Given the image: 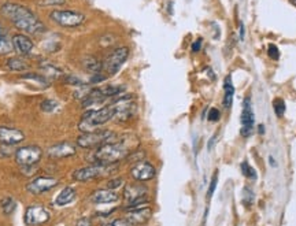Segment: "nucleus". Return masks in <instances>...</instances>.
Wrapping results in <instances>:
<instances>
[{
    "mask_svg": "<svg viewBox=\"0 0 296 226\" xmlns=\"http://www.w3.org/2000/svg\"><path fill=\"white\" fill-rule=\"evenodd\" d=\"M113 107L114 118L119 122H126L130 118H133L136 113L135 97L132 95H124L113 103Z\"/></svg>",
    "mask_w": 296,
    "mask_h": 226,
    "instance_id": "nucleus-6",
    "label": "nucleus"
},
{
    "mask_svg": "<svg viewBox=\"0 0 296 226\" xmlns=\"http://www.w3.org/2000/svg\"><path fill=\"white\" fill-rule=\"evenodd\" d=\"M130 176L135 178L139 183H146L150 181L156 176V170L154 165H151L150 162L141 161L139 163H135L130 169Z\"/></svg>",
    "mask_w": 296,
    "mask_h": 226,
    "instance_id": "nucleus-12",
    "label": "nucleus"
},
{
    "mask_svg": "<svg viewBox=\"0 0 296 226\" xmlns=\"http://www.w3.org/2000/svg\"><path fill=\"white\" fill-rule=\"evenodd\" d=\"M63 82H66V84H70V85H85V82L82 80H80V78H77V77H73V75H67V77H65L63 78Z\"/></svg>",
    "mask_w": 296,
    "mask_h": 226,
    "instance_id": "nucleus-34",
    "label": "nucleus"
},
{
    "mask_svg": "<svg viewBox=\"0 0 296 226\" xmlns=\"http://www.w3.org/2000/svg\"><path fill=\"white\" fill-rule=\"evenodd\" d=\"M217 184H218V170H216L214 174H213V177H211L210 187H209V191H207V199H211V196L214 195L217 188Z\"/></svg>",
    "mask_w": 296,
    "mask_h": 226,
    "instance_id": "nucleus-30",
    "label": "nucleus"
},
{
    "mask_svg": "<svg viewBox=\"0 0 296 226\" xmlns=\"http://www.w3.org/2000/svg\"><path fill=\"white\" fill-rule=\"evenodd\" d=\"M117 163L113 165H103V163H91L89 166L81 167L77 169L73 173V180L78 181V183H86V181H92L95 178L107 176L110 173L115 172Z\"/></svg>",
    "mask_w": 296,
    "mask_h": 226,
    "instance_id": "nucleus-5",
    "label": "nucleus"
},
{
    "mask_svg": "<svg viewBox=\"0 0 296 226\" xmlns=\"http://www.w3.org/2000/svg\"><path fill=\"white\" fill-rule=\"evenodd\" d=\"M207 118L211 122H217L218 119L221 118V113H220V110L218 108H210V111H209V115H207Z\"/></svg>",
    "mask_w": 296,
    "mask_h": 226,
    "instance_id": "nucleus-35",
    "label": "nucleus"
},
{
    "mask_svg": "<svg viewBox=\"0 0 296 226\" xmlns=\"http://www.w3.org/2000/svg\"><path fill=\"white\" fill-rule=\"evenodd\" d=\"M290 1H291L292 4H294V5H295V7H296V0H290Z\"/></svg>",
    "mask_w": 296,
    "mask_h": 226,
    "instance_id": "nucleus-44",
    "label": "nucleus"
},
{
    "mask_svg": "<svg viewBox=\"0 0 296 226\" xmlns=\"http://www.w3.org/2000/svg\"><path fill=\"white\" fill-rule=\"evenodd\" d=\"M124 86L121 85H107V86H103L100 88V91H102L103 96L106 97H113V96H118L121 95L122 92H124Z\"/></svg>",
    "mask_w": 296,
    "mask_h": 226,
    "instance_id": "nucleus-24",
    "label": "nucleus"
},
{
    "mask_svg": "<svg viewBox=\"0 0 296 226\" xmlns=\"http://www.w3.org/2000/svg\"><path fill=\"white\" fill-rule=\"evenodd\" d=\"M114 118V107L113 104H108L104 107L99 108V110H93V111H88L84 114V117L80 121L78 128L82 133H88V132H95L97 130L99 126H102L110 119Z\"/></svg>",
    "mask_w": 296,
    "mask_h": 226,
    "instance_id": "nucleus-3",
    "label": "nucleus"
},
{
    "mask_svg": "<svg viewBox=\"0 0 296 226\" xmlns=\"http://www.w3.org/2000/svg\"><path fill=\"white\" fill-rule=\"evenodd\" d=\"M242 173L244 177L247 178H251V180H257V173H255V170H254L253 167L250 166V163L248 162H243L242 163Z\"/></svg>",
    "mask_w": 296,
    "mask_h": 226,
    "instance_id": "nucleus-27",
    "label": "nucleus"
},
{
    "mask_svg": "<svg viewBox=\"0 0 296 226\" xmlns=\"http://www.w3.org/2000/svg\"><path fill=\"white\" fill-rule=\"evenodd\" d=\"M233 96H235V86L232 84L231 75H226L224 81V107L229 108L233 103Z\"/></svg>",
    "mask_w": 296,
    "mask_h": 226,
    "instance_id": "nucleus-20",
    "label": "nucleus"
},
{
    "mask_svg": "<svg viewBox=\"0 0 296 226\" xmlns=\"http://www.w3.org/2000/svg\"><path fill=\"white\" fill-rule=\"evenodd\" d=\"M75 199V189L71 187H66L62 192H60L56 199H55V205L56 206H66L71 203Z\"/></svg>",
    "mask_w": 296,
    "mask_h": 226,
    "instance_id": "nucleus-21",
    "label": "nucleus"
},
{
    "mask_svg": "<svg viewBox=\"0 0 296 226\" xmlns=\"http://www.w3.org/2000/svg\"><path fill=\"white\" fill-rule=\"evenodd\" d=\"M122 185H124V178H113V180H110L107 183V188L115 191V189H118L119 187H122Z\"/></svg>",
    "mask_w": 296,
    "mask_h": 226,
    "instance_id": "nucleus-32",
    "label": "nucleus"
},
{
    "mask_svg": "<svg viewBox=\"0 0 296 226\" xmlns=\"http://www.w3.org/2000/svg\"><path fill=\"white\" fill-rule=\"evenodd\" d=\"M15 207L16 203L12 198H5V199L1 200V209H3L4 214H11L12 211L15 210Z\"/></svg>",
    "mask_w": 296,
    "mask_h": 226,
    "instance_id": "nucleus-26",
    "label": "nucleus"
},
{
    "mask_svg": "<svg viewBox=\"0 0 296 226\" xmlns=\"http://www.w3.org/2000/svg\"><path fill=\"white\" fill-rule=\"evenodd\" d=\"M84 66L85 69L92 74H97V73H102L103 70V63L100 60L95 58V56H86L84 59Z\"/></svg>",
    "mask_w": 296,
    "mask_h": 226,
    "instance_id": "nucleus-22",
    "label": "nucleus"
},
{
    "mask_svg": "<svg viewBox=\"0 0 296 226\" xmlns=\"http://www.w3.org/2000/svg\"><path fill=\"white\" fill-rule=\"evenodd\" d=\"M65 3V0H38L40 5H60Z\"/></svg>",
    "mask_w": 296,
    "mask_h": 226,
    "instance_id": "nucleus-36",
    "label": "nucleus"
},
{
    "mask_svg": "<svg viewBox=\"0 0 296 226\" xmlns=\"http://www.w3.org/2000/svg\"><path fill=\"white\" fill-rule=\"evenodd\" d=\"M269 162H270V166L272 167L277 166V163H276L275 159H273V156H269Z\"/></svg>",
    "mask_w": 296,
    "mask_h": 226,
    "instance_id": "nucleus-43",
    "label": "nucleus"
},
{
    "mask_svg": "<svg viewBox=\"0 0 296 226\" xmlns=\"http://www.w3.org/2000/svg\"><path fill=\"white\" fill-rule=\"evenodd\" d=\"M268 55H269L270 59H273V60L279 59V58H280V51H279V48H277V45H275V44H270L269 48H268Z\"/></svg>",
    "mask_w": 296,
    "mask_h": 226,
    "instance_id": "nucleus-33",
    "label": "nucleus"
},
{
    "mask_svg": "<svg viewBox=\"0 0 296 226\" xmlns=\"http://www.w3.org/2000/svg\"><path fill=\"white\" fill-rule=\"evenodd\" d=\"M151 216H152V210L147 206V207H141V209H137V210H130L128 217H126V220L129 221L130 225L139 226L147 224Z\"/></svg>",
    "mask_w": 296,
    "mask_h": 226,
    "instance_id": "nucleus-17",
    "label": "nucleus"
},
{
    "mask_svg": "<svg viewBox=\"0 0 296 226\" xmlns=\"http://www.w3.org/2000/svg\"><path fill=\"white\" fill-rule=\"evenodd\" d=\"M244 34H246V27L244 25H240V40H244Z\"/></svg>",
    "mask_w": 296,
    "mask_h": 226,
    "instance_id": "nucleus-41",
    "label": "nucleus"
},
{
    "mask_svg": "<svg viewBox=\"0 0 296 226\" xmlns=\"http://www.w3.org/2000/svg\"><path fill=\"white\" fill-rule=\"evenodd\" d=\"M49 211L43 206H30L25 213V224L27 226H41L49 221Z\"/></svg>",
    "mask_w": 296,
    "mask_h": 226,
    "instance_id": "nucleus-11",
    "label": "nucleus"
},
{
    "mask_svg": "<svg viewBox=\"0 0 296 226\" xmlns=\"http://www.w3.org/2000/svg\"><path fill=\"white\" fill-rule=\"evenodd\" d=\"M133 136H124L121 139H117L113 143L103 144L102 147L96 148V151L91 155L92 163H103V165H113L118 163L125 158H128L130 152H133V144L132 139Z\"/></svg>",
    "mask_w": 296,
    "mask_h": 226,
    "instance_id": "nucleus-2",
    "label": "nucleus"
},
{
    "mask_svg": "<svg viewBox=\"0 0 296 226\" xmlns=\"http://www.w3.org/2000/svg\"><path fill=\"white\" fill-rule=\"evenodd\" d=\"M12 49H14V47H12V41L8 40L5 34H1V33H0V55L10 54Z\"/></svg>",
    "mask_w": 296,
    "mask_h": 226,
    "instance_id": "nucleus-25",
    "label": "nucleus"
},
{
    "mask_svg": "<svg viewBox=\"0 0 296 226\" xmlns=\"http://www.w3.org/2000/svg\"><path fill=\"white\" fill-rule=\"evenodd\" d=\"M58 185H59V180H56L55 177H48V176H41V177H36L27 184L26 191L29 194L41 195L44 192H48Z\"/></svg>",
    "mask_w": 296,
    "mask_h": 226,
    "instance_id": "nucleus-10",
    "label": "nucleus"
},
{
    "mask_svg": "<svg viewBox=\"0 0 296 226\" xmlns=\"http://www.w3.org/2000/svg\"><path fill=\"white\" fill-rule=\"evenodd\" d=\"M23 80H34L38 84H43V85H47V80L44 78L43 75L36 74V73H29V74H23L22 75Z\"/></svg>",
    "mask_w": 296,
    "mask_h": 226,
    "instance_id": "nucleus-31",
    "label": "nucleus"
},
{
    "mask_svg": "<svg viewBox=\"0 0 296 226\" xmlns=\"http://www.w3.org/2000/svg\"><path fill=\"white\" fill-rule=\"evenodd\" d=\"M7 67H8L11 71L29 70V65L25 63L22 59H18V58H11V59L7 60Z\"/></svg>",
    "mask_w": 296,
    "mask_h": 226,
    "instance_id": "nucleus-23",
    "label": "nucleus"
},
{
    "mask_svg": "<svg viewBox=\"0 0 296 226\" xmlns=\"http://www.w3.org/2000/svg\"><path fill=\"white\" fill-rule=\"evenodd\" d=\"M273 108H275V113L277 117H283L284 113H286V103L283 99H275V102H273Z\"/></svg>",
    "mask_w": 296,
    "mask_h": 226,
    "instance_id": "nucleus-28",
    "label": "nucleus"
},
{
    "mask_svg": "<svg viewBox=\"0 0 296 226\" xmlns=\"http://www.w3.org/2000/svg\"><path fill=\"white\" fill-rule=\"evenodd\" d=\"M25 140L23 132L10 126H0V143L4 146H14Z\"/></svg>",
    "mask_w": 296,
    "mask_h": 226,
    "instance_id": "nucleus-14",
    "label": "nucleus"
},
{
    "mask_svg": "<svg viewBox=\"0 0 296 226\" xmlns=\"http://www.w3.org/2000/svg\"><path fill=\"white\" fill-rule=\"evenodd\" d=\"M47 154L51 159H63V158L75 155V147L71 143L63 141V143H58L55 146L49 147Z\"/></svg>",
    "mask_w": 296,
    "mask_h": 226,
    "instance_id": "nucleus-15",
    "label": "nucleus"
},
{
    "mask_svg": "<svg viewBox=\"0 0 296 226\" xmlns=\"http://www.w3.org/2000/svg\"><path fill=\"white\" fill-rule=\"evenodd\" d=\"M200 47H202V38H198V40L192 44V51H194V52H199Z\"/></svg>",
    "mask_w": 296,
    "mask_h": 226,
    "instance_id": "nucleus-40",
    "label": "nucleus"
},
{
    "mask_svg": "<svg viewBox=\"0 0 296 226\" xmlns=\"http://www.w3.org/2000/svg\"><path fill=\"white\" fill-rule=\"evenodd\" d=\"M0 11L7 19L14 23L16 29L27 34H40L47 30L43 21H40L37 15L25 5L18 3H4Z\"/></svg>",
    "mask_w": 296,
    "mask_h": 226,
    "instance_id": "nucleus-1",
    "label": "nucleus"
},
{
    "mask_svg": "<svg viewBox=\"0 0 296 226\" xmlns=\"http://www.w3.org/2000/svg\"><path fill=\"white\" fill-rule=\"evenodd\" d=\"M106 80V75H103L102 73H97V74H92L91 77V84H96V82H102Z\"/></svg>",
    "mask_w": 296,
    "mask_h": 226,
    "instance_id": "nucleus-38",
    "label": "nucleus"
},
{
    "mask_svg": "<svg viewBox=\"0 0 296 226\" xmlns=\"http://www.w3.org/2000/svg\"><path fill=\"white\" fill-rule=\"evenodd\" d=\"M117 140V136L114 135L111 130H95V132H88L78 136L77 139V146L85 150H93L99 148L103 144L113 143Z\"/></svg>",
    "mask_w": 296,
    "mask_h": 226,
    "instance_id": "nucleus-4",
    "label": "nucleus"
},
{
    "mask_svg": "<svg viewBox=\"0 0 296 226\" xmlns=\"http://www.w3.org/2000/svg\"><path fill=\"white\" fill-rule=\"evenodd\" d=\"M49 18L62 27H77L85 21V15L74 10H54Z\"/></svg>",
    "mask_w": 296,
    "mask_h": 226,
    "instance_id": "nucleus-7",
    "label": "nucleus"
},
{
    "mask_svg": "<svg viewBox=\"0 0 296 226\" xmlns=\"http://www.w3.org/2000/svg\"><path fill=\"white\" fill-rule=\"evenodd\" d=\"M254 122H255V117H254L253 107H251V97L247 96L244 99L243 103V111H242V136L244 137H250L254 130Z\"/></svg>",
    "mask_w": 296,
    "mask_h": 226,
    "instance_id": "nucleus-13",
    "label": "nucleus"
},
{
    "mask_svg": "<svg viewBox=\"0 0 296 226\" xmlns=\"http://www.w3.org/2000/svg\"><path fill=\"white\" fill-rule=\"evenodd\" d=\"M75 226H92V222L89 218H86V217H82L80 218L78 221L75 222Z\"/></svg>",
    "mask_w": 296,
    "mask_h": 226,
    "instance_id": "nucleus-39",
    "label": "nucleus"
},
{
    "mask_svg": "<svg viewBox=\"0 0 296 226\" xmlns=\"http://www.w3.org/2000/svg\"><path fill=\"white\" fill-rule=\"evenodd\" d=\"M146 195L147 188L144 185H141V184H129L124 189V199L128 203L133 202V200L140 199V198H144Z\"/></svg>",
    "mask_w": 296,
    "mask_h": 226,
    "instance_id": "nucleus-19",
    "label": "nucleus"
},
{
    "mask_svg": "<svg viewBox=\"0 0 296 226\" xmlns=\"http://www.w3.org/2000/svg\"><path fill=\"white\" fill-rule=\"evenodd\" d=\"M258 133H259V135H264V133H265V126H264V125H258Z\"/></svg>",
    "mask_w": 296,
    "mask_h": 226,
    "instance_id": "nucleus-42",
    "label": "nucleus"
},
{
    "mask_svg": "<svg viewBox=\"0 0 296 226\" xmlns=\"http://www.w3.org/2000/svg\"><path fill=\"white\" fill-rule=\"evenodd\" d=\"M108 226H132L129 224V221L126 220V218H118V220H115L113 221Z\"/></svg>",
    "mask_w": 296,
    "mask_h": 226,
    "instance_id": "nucleus-37",
    "label": "nucleus"
},
{
    "mask_svg": "<svg viewBox=\"0 0 296 226\" xmlns=\"http://www.w3.org/2000/svg\"><path fill=\"white\" fill-rule=\"evenodd\" d=\"M56 107H58V103L54 102V100H49V99H45L40 104V108L43 110L44 113H52Z\"/></svg>",
    "mask_w": 296,
    "mask_h": 226,
    "instance_id": "nucleus-29",
    "label": "nucleus"
},
{
    "mask_svg": "<svg viewBox=\"0 0 296 226\" xmlns=\"http://www.w3.org/2000/svg\"><path fill=\"white\" fill-rule=\"evenodd\" d=\"M43 156V151L37 146H26L18 148L15 161L19 166H34Z\"/></svg>",
    "mask_w": 296,
    "mask_h": 226,
    "instance_id": "nucleus-9",
    "label": "nucleus"
},
{
    "mask_svg": "<svg viewBox=\"0 0 296 226\" xmlns=\"http://www.w3.org/2000/svg\"><path fill=\"white\" fill-rule=\"evenodd\" d=\"M11 41H12L14 49L19 55H29L33 51V47H34L32 40L25 34H15Z\"/></svg>",
    "mask_w": 296,
    "mask_h": 226,
    "instance_id": "nucleus-18",
    "label": "nucleus"
},
{
    "mask_svg": "<svg viewBox=\"0 0 296 226\" xmlns=\"http://www.w3.org/2000/svg\"><path fill=\"white\" fill-rule=\"evenodd\" d=\"M128 58H129V48L128 47H118L106 58L104 63H103V69L107 71L108 75L117 74Z\"/></svg>",
    "mask_w": 296,
    "mask_h": 226,
    "instance_id": "nucleus-8",
    "label": "nucleus"
},
{
    "mask_svg": "<svg viewBox=\"0 0 296 226\" xmlns=\"http://www.w3.org/2000/svg\"><path fill=\"white\" fill-rule=\"evenodd\" d=\"M119 200V195L113 189H99L91 195V202L95 205H110Z\"/></svg>",
    "mask_w": 296,
    "mask_h": 226,
    "instance_id": "nucleus-16",
    "label": "nucleus"
}]
</instances>
